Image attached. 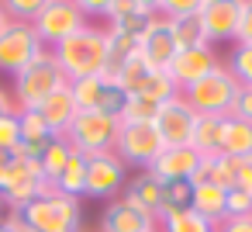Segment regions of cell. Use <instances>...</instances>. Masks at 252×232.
Listing matches in <instances>:
<instances>
[{
  "mask_svg": "<svg viewBox=\"0 0 252 232\" xmlns=\"http://www.w3.org/2000/svg\"><path fill=\"white\" fill-rule=\"evenodd\" d=\"M63 77L73 80H87V77H104L107 66V25H87L76 35H69L66 42H59L52 49Z\"/></svg>",
  "mask_w": 252,
  "mask_h": 232,
  "instance_id": "cell-1",
  "label": "cell"
},
{
  "mask_svg": "<svg viewBox=\"0 0 252 232\" xmlns=\"http://www.w3.org/2000/svg\"><path fill=\"white\" fill-rule=\"evenodd\" d=\"M69 80L63 77L52 49H45L35 63H28L21 73H14V87H11V97L18 104V111H38L56 90H63Z\"/></svg>",
  "mask_w": 252,
  "mask_h": 232,
  "instance_id": "cell-2",
  "label": "cell"
},
{
  "mask_svg": "<svg viewBox=\"0 0 252 232\" xmlns=\"http://www.w3.org/2000/svg\"><path fill=\"white\" fill-rule=\"evenodd\" d=\"M21 218L35 232H83V204L69 194L49 187L42 197L21 208Z\"/></svg>",
  "mask_w": 252,
  "mask_h": 232,
  "instance_id": "cell-3",
  "label": "cell"
},
{
  "mask_svg": "<svg viewBox=\"0 0 252 232\" xmlns=\"http://www.w3.org/2000/svg\"><path fill=\"white\" fill-rule=\"evenodd\" d=\"M118 132H121V118L104 111H80L66 132V142L80 156H100V153H114Z\"/></svg>",
  "mask_w": 252,
  "mask_h": 232,
  "instance_id": "cell-4",
  "label": "cell"
},
{
  "mask_svg": "<svg viewBox=\"0 0 252 232\" xmlns=\"http://www.w3.org/2000/svg\"><path fill=\"white\" fill-rule=\"evenodd\" d=\"M238 80L231 77V70L221 63L214 73H207L204 80H197L193 87L180 90L187 97V104L197 111V115H214V118H228L231 115V104H235V94H238Z\"/></svg>",
  "mask_w": 252,
  "mask_h": 232,
  "instance_id": "cell-5",
  "label": "cell"
},
{
  "mask_svg": "<svg viewBox=\"0 0 252 232\" xmlns=\"http://www.w3.org/2000/svg\"><path fill=\"white\" fill-rule=\"evenodd\" d=\"M162 139L156 132L152 121H121V132H118V142H114V153L125 166H135L138 173L149 170L156 163V156L162 153Z\"/></svg>",
  "mask_w": 252,
  "mask_h": 232,
  "instance_id": "cell-6",
  "label": "cell"
},
{
  "mask_svg": "<svg viewBox=\"0 0 252 232\" xmlns=\"http://www.w3.org/2000/svg\"><path fill=\"white\" fill-rule=\"evenodd\" d=\"M87 25H90V18L83 14L76 0H45L42 14L35 18V32L45 42V49H56L59 42H66L69 35H76Z\"/></svg>",
  "mask_w": 252,
  "mask_h": 232,
  "instance_id": "cell-7",
  "label": "cell"
},
{
  "mask_svg": "<svg viewBox=\"0 0 252 232\" xmlns=\"http://www.w3.org/2000/svg\"><path fill=\"white\" fill-rule=\"evenodd\" d=\"M45 52V42L38 39L35 25L25 21H7V28L0 32V70L4 73H21L28 63H35Z\"/></svg>",
  "mask_w": 252,
  "mask_h": 232,
  "instance_id": "cell-8",
  "label": "cell"
},
{
  "mask_svg": "<svg viewBox=\"0 0 252 232\" xmlns=\"http://www.w3.org/2000/svg\"><path fill=\"white\" fill-rule=\"evenodd\" d=\"M49 187H52V184L45 180L42 163L14 153V163H11V173H7V184H4V191H0V197H4L7 208L21 211L25 204H32L35 197H42Z\"/></svg>",
  "mask_w": 252,
  "mask_h": 232,
  "instance_id": "cell-9",
  "label": "cell"
},
{
  "mask_svg": "<svg viewBox=\"0 0 252 232\" xmlns=\"http://www.w3.org/2000/svg\"><path fill=\"white\" fill-rule=\"evenodd\" d=\"M128 184V166L118 159V153L87 156V197L114 201Z\"/></svg>",
  "mask_w": 252,
  "mask_h": 232,
  "instance_id": "cell-10",
  "label": "cell"
},
{
  "mask_svg": "<svg viewBox=\"0 0 252 232\" xmlns=\"http://www.w3.org/2000/svg\"><path fill=\"white\" fill-rule=\"evenodd\" d=\"M152 125H156L162 146H190V135H193V125H197V111L187 104L183 94H176V97H169L156 111Z\"/></svg>",
  "mask_w": 252,
  "mask_h": 232,
  "instance_id": "cell-11",
  "label": "cell"
},
{
  "mask_svg": "<svg viewBox=\"0 0 252 232\" xmlns=\"http://www.w3.org/2000/svg\"><path fill=\"white\" fill-rule=\"evenodd\" d=\"M73 90V101L80 111H104V115H114L121 118V108H125V94L107 80V77H87V80H73L69 83Z\"/></svg>",
  "mask_w": 252,
  "mask_h": 232,
  "instance_id": "cell-12",
  "label": "cell"
},
{
  "mask_svg": "<svg viewBox=\"0 0 252 232\" xmlns=\"http://www.w3.org/2000/svg\"><path fill=\"white\" fill-rule=\"evenodd\" d=\"M100 18L107 21V28L142 39L149 32V25L159 18V7L156 4H145V0H114V4H104V14Z\"/></svg>",
  "mask_w": 252,
  "mask_h": 232,
  "instance_id": "cell-13",
  "label": "cell"
},
{
  "mask_svg": "<svg viewBox=\"0 0 252 232\" xmlns=\"http://www.w3.org/2000/svg\"><path fill=\"white\" fill-rule=\"evenodd\" d=\"M221 66V59L214 56V49L211 45H197V49H180L176 56H173V63H169V80L176 83V90H187V87H193L197 80H204L207 73H214Z\"/></svg>",
  "mask_w": 252,
  "mask_h": 232,
  "instance_id": "cell-14",
  "label": "cell"
},
{
  "mask_svg": "<svg viewBox=\"0 0 252 232\" xmlns=\"http://www.w3.org/2000/svg\"><path fill=\"white\" fill-rule=\"evenodd\" d=\"M238 18H242V4H238V0H207L204 11H200L207 45L211 42H235Z\"/></svg>",
  "mask_w": 252,
  "mask_h": 232,
  "instance_id": "cell-15",
  "label": "cell"
},
{
  "mask_svg": "<svg viewBox=\"0 0 252 232\" xmlns=\"http://www.w3.org/2000/svg\"><path fill=\"white\" fill-rule=\"evenodd\" d=\"M176 52H180V49H176V39H173V32H169V21L159 14V18L149 25V32L138 39V56H142L152 70H169V63H173Z\"/></svg>",
  "mask_w": 252,
  "mask_h": 232,
  "instance_id": "cell-16",
  "label": "cell"
},
{
  "mask_svg": "<svg viewBox=\"0 0 252 232\" xmlns=\"http://www.w3.org/2000/svg\"><path fill=\"white\" fill-rule=\"evenodd\" d=\"M97 229L100 232H152L156 218L145 215L142 208H135L128 197H114V201H107Z\"/></svg>",
  "mask_w": 252,
  "mask_h": 232,
  "instance_id": "cell-17",
  "label": "cell"
},
{
  "mask_svg": "<svg viewBox=\"0 0 252 232\" xmlns=\"http://www.w3.org/2000/svg\"><path fill=\"white\" fill-rule=\"evenodd\" d=\"M197 166H200V156L190 146H166L149 166V173L159 177L162 184H173V180H193Z\"/></svg>",
  "mask_w": 252,
  "mask_h": 232,
  "instance_id": "cell-18",
  "label": "cell"
},
{
  "mask_svg": "<svg viewBox=\"0 0 252 232\" xmlns=\"http://www.w3.org/2000/svg\"><path fill=\"white\" fill-rule=\"evenodd\" d=\"M121 197H128L135 208H142L145 215H152V218H159L162 215V180L159 177H152L149 170H142V173H135L128 184H125V194Z\"/></svg>",
  "mask_w": 252,
  "mask_h": 232,
  "instance_id": "cell-19",
  "label": "cell"
},
{
  "mask_svg": "<svg viewBox=\"0 0 252 232\" xmlns=\"http://www.w3.org/2000/svg\"><path fill=\"white\" fill-rule=\"evenodd\" d=\"M38 115H42V121L49 125V132H52V135H66V132H69V125H73V118L80 115V108H76V101H73L69 83H66L63 90H56V94L38 108Z\"/></svg>",
  "mask_w": 252,
  "mask_h": 232,
  "instance_id": "cell-20",
  "label": "cell"
},
{
  "mask_svg": "<svg viewBox=\"0 0 252 232\" xmlns=\"http://www.w3.org/2000/svg\"><path fill=\"white\" fill-rule=\"evenodd\" d=\"M190 208L211 222V225H221L228 218V191H221L218 184L204 180V184H193V197H190Z\"/></svg>",
  "mask_w": 252,
  "mask_h": 232,
  "instance_id": "cell-21",
  "label": "cell"
},
{
  "mask_svg": "<svg viewBox=\"0 0 252 232\" xmlns=\"http://www.w3.org/2000/svg\"><path fill=\"white\" fill-rule=\"evenodd\" d=\"M221 139H224V118L197 115L193 135H190V149L200 159H214V156H221Z\"/></svg>",
  "mask_w": 252,
  "mask_h": 232,
  "instance_id": "cell-22",
  "label": "cell"
},
{
  "mask_svg": "<svg viewBox=\"0 0 252 232\" xmlns=\"http://www.w3.org/2000/svg\"><path fill=\"white\" fill-rule=\"evenodd\" d=\"M18 118H21V149H18V156L38 159V156L45 153V146H49L56 135L49 132V125L42 121L38 111H18Z\"/></svg>",
  "mask_w": 252,
  "mask_h": 232,
  "instance_id": "cell-23",
  "label": "cell"
},
{
  "mask_svg": "<svg viewBox=\"0 0 252 232\" xmlns=\"http://www.w3.org/2000/svg\"><path fill=\"white\" fill-rule=\"evenodd\" d=\"M204 11V7H200ZM200 11H183V14H169V32L176 39V49H197V45H207V35H204V21H200Z\"/></svg>",
  "mask_w": 252,
  "mask_h": 232,
  "instance_id": "cell-24",
  "label": "cell"
},
{
  "mask_svg": "<svg viewBox=\"0 0 252 232\" xmlns=\"http://www.w3.org/2000/svg\"><path fill=\"white\" fill-rule=\"evenodd\" d=\"M221 153L231 156V159H245V156H252V121H242V118L228 115V118H224Z\"/></svg>",
  "mask_w": 252,
  "mask_h": 232,
  "instance_id": "cell-25",
  "label": "cell"
},
{
  "mask_svg": "<svg viewBox=\"0 0 252 232\" xmlns=\"http://www.w3.org/2000/svg\"><path fill=\"white\" fill-rule=\"evenodd\" d=\"M131 56H138V39H135V35H125V32L107 28V66H104V77H107V80H114V73H118Z\"/></svg>",
  "mask_w": 252,
  "mask_h": 232,
  "instance_id": "cell-26",
  "label": "cell"
},
{
  "mask_svg": "<svg viewBox=\"0 0 252 232\" xmlns=\"http://www.w3.org/2000/svg\"><path fill=\"white\" fill-rule=\"evenodd\" d=\"M59 194H69V197H87V156H80V153H73L69 156V163H66V170L59 173V180L52 184Z\"/></svg>",
  "mask_w": 252,
  "mask_h": 232,
  "instance_id": "cell-27",
  "label": "cell"
},
{
  "mask_svg": "<svg viewBox=\"0 0 252 232\" xmlns=\"http://www.w3.org/2000/svg\"><path fill=\"white\" fill-rule=\"evenodd\" d=\"M159 232H214L211 222H204L193 208H180V211H162L156 218Z\"/></svg>",
  "mask_w": 252,
  "mask_h": 232,
  "instance_id": "cell-28",
  "label": "cell"
},
{
  "mask_svg": "<svg viewBox=\"0 0 252 232\" xmlns=\"http://www.w3.org/2000/svg\"><path fill=\"white\" fill-rule=\"evenodd\" d=\"M69 156H73V146L66 142V135H56V139L45 146V153L38 156V163H42V173H45L49 184L59 180V173H63L66 163H69Z\"/></svg>",
  "mask_w": 252,
  "mask_h": 232,
  "instance_id": "cell-29",
  "label": "cell"
},
{
  "mask_svg": "<svg viewBox=\"0 0 252 232\" xmlns=\"http://www.w3.org/2000/svg\"><path fill=\"white\" fill-rule=\"evenodd\" d=\"M180 90H176V83L169 80V73L166 70H152L149 77H145V83L131 94V97H145V101H152L156 108H162L169 97H176Z\"/></svg>",
  "mask_w": 252,
  "mask_h": 232,
  "instance_id": "cell-30",
  "label": "cell"
},
{
  "mask_svg": "<svg viewBox=\"0 0 252 232\" xmlns=\"http://www.w3.org/2000/svg\"><path fill=\"white\" fill-rule=\"evenodd\" d=\"M224 66L231 70V77H235L242 87H252V45L235 42V45H231V56L224 59Z\"/></svg>",
  "mask_w": 252,
  "mask_h": 232,
  "instance_id": "cell-31",
  "label": "cell"
},
{
  "mask_svg": "<svg viewBox=\"0 0 252 232\" xmlns=\"http://www.w3.org/2000/svg\"><path fill=\"white\" fill-rule=\"evenodd\" d=\"M235 170H238V159H231V156H214V159H207V180L211 184H218L221 191H231L235 187Z\"/></svg>",
  "mask_w": 252,
  "mask_h": 232,
  "instance_id": "cell-32",
  "label": "cell"
},
{
  "mask_svg": "<svg viewBox=\"0 0 252 232\" xmlns=\"http://www.w3.org/2000/svg\"><path fill=\"white\" fill-rule=\"evenodd\" d=\"M190 197H193V184H190V180H173V184H162V211H180V208H190Z\"/></svg>",
  "mask_w": 252,
  "mask_h": 232,
  "instance_id": "cell-33",
  "label": "cell"
},
{
  "mask_svg": "<svg viewBox=\"0 0 252 232\" xmlns=\"http://www.w3.org/2000/svg\"><path fill=\"white\" fill-rule=\"evenodd\" d=\"M42 7H45V0H7V4H4L7 18L11 21H25V25H35Z\"/></svg>",
  "mask_w": 252,
  "mask_h": 232,
  "instance_id": "cell-34",
  "label": "cell"
},
{
  "mask_svg": "<svg viewBox=\"0 0 252 232\" xmlns=\"http://www.w3.org/2000/svg\"><path fill=\"white\" fill-rule=\"evenodd\" d=\"M156 104L145 101V97H125V108H121V121H156Z\"/></svg>",
  "mask_w": 252,
  "mask_h": 232,
  "instance_id": "cell-35",
  "label": "cell"
},
{
  "mask_svg": "<svg viewBox=\"0 0 252 232\" xmlns=\"http://www.w3.org/2000/svg\"><path fill=\"white\" fill-rule=\"evenodd\" d=\"M0 149H7V153L21 149V118H18V111L0 118Z\"/></svg>",
  "mask_w": 252,
  "mask_h": 232,
  "instance_id": "cell-36",
  "label": "cell"
},
{
  "mask_svg": "<svg viewBox=\"0 0 252 232\" xmlns=\"http://www.w3.org/2000/svg\"><path fill=\"white\" fill-rule=\"evenodd\" d=\"M242 215H252V194L231 187L228 191V218H242Z\"/></svg>",
  "mask_w": 252,
  "mask_h": 232,
  "instance_id": "cell-37",
  "label": "cell"
},
{
  "mask_svg": "<svg viewBox=\"0 0 252 232\" xmlns=\"http://www.w3.org/2000/svg\"><path fill=\"white\" fill-rule=\"evenodd\" d=\"M231 115L242 118V121H252V87H238L235 104H231Z\"/></svg>",
  "mask_w": 252,
  "mask_h": 232,
  "instance_id": "cell-38",
  "label": "cell"
},
{
  "mask_svg": "<svg viewBox=\"0 0 252 232\" xmlns=\"http://www.w3.org/2000/svg\"><path fill=\"white\" fill-rule=\"evenodd\" d=\"M235 42L252 45V0H245V4H242V18H238V35H235Z\"/></svg>",
  "mask_w": 252,
  "mask_h": 232,
  "instance_id": "cell-39",
  "label": "cell"
},
{
  "mask_svg": "<svg viewBox=\"0 0 252 232\" xmlns=\"http://www.w3.org/2000/svg\"><path fill=\"white\" fill-rule=\"evenodd\" d=\"M235 187H238V191H245V194H252V156L238 159V170H235Z\"/></svg>",
  "mask_w": 252,
  "mask_h": 232,
  "instance_id": "cell-40",
  "label": "cell"
},
{
  "mask_svg": "<svg viewBox=\"0 0 252 232\" xmlns=\"http://www.w3.org/2000/svg\"><path fill=\"white\" fill-rule=\"evenodd\" d=\"M214 232H252V215H242V218H224L221 225H214Z\"/></svg>",
  "mask_w": 252,
  "mask_h": 232,
  "instance_id": "cell-41",
  "label": "cell"
},
{
  "mask_svg": "<svg viewBox=\"0 0 252 232\" xmlns=\"http://www.w3.org/2000/svg\"><path fill=\"white\" fill-rule=\"evenodd\" d=\"M11 163H14V153H7V149H0V191H4V184H7Z\"/></svg>",
  "mask_w": 252,
  "mask_h": 232,
  "instance_id": "cell-42",
  "label": "cell"
},
{
  "mask_svg": "<svg viewBox=\"0 0 252 232\" xmlns=\"http://www.w3.org/2000/svg\"><path fill=\"white\" fill-rule=\"evenodd\" d=\"M14 111H18V104H14L11 90H4V87H0V118H4V115H14Z\"/></svg>",
  "mask_w": 252,
  "mask_h": 232,
  "instance_id": "cell-43",
  "label": "cell"
},
{
  "mask_svg": "<svg viewBox=\"0 0 252 232\" xmlns=\"http://www.w3.org/2000/svg\"><path fill=\"white\" fill-rule=\"evenodd\" d=\"M7 21H11V18H7V11H4V4H0V32H4V28H7Z\"/></svg>",
  "mask_w": 252,
  "mask_h": 232,
  "instance_id": "cell-44",
  "label": "cell"
},
{
  "mask_svg": "<svg viewBox=\"0 0 252 232\" xmlns=\"http://www.w3.org/2000/svg\"><path fill=\"white\" fill-rule=\"evenodd\" d=\"M0 232H11V229H7V225H4V218H0Z\"/></svg>",
  "mask_w": 252,
  "mask_h": 232,
  "instance_id": "cell-45",
  "label": "cell"
},
{
  "mask_svg": "<svg viewBox=\"0 0 252 232\" xmlns=\"http://www.w3.org/2000/svg\"><path fill=\"white\" fill-rule=\"evenodd\" d=\"M83 232H100V229H83Z\"/></svg>",
  "mask_w": 252,
  "mask_h": 232,
  "instance_id": "cell-46",
  "label": "cell"
},
{
  "mask_svg": "<svg viewBox=\"0 0 252 232\" xmlns=\"http://www.w3.org/2000/svg\"><path fill=\"white\" fill-rule=\"evenodd\" d=\"M152 232H159V229H152Z\"/></svg>",
  "mask_w": 252,
  "mask_h": 232,
  "instance_id": "cell-47",
  "label": "cell"
}]
</instances>
